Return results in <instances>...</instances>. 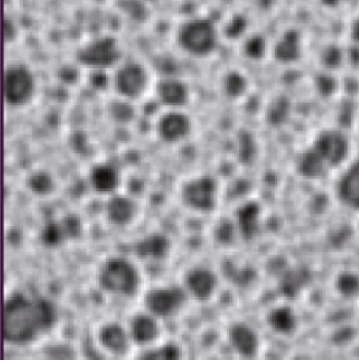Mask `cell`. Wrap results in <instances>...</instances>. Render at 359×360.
<instances>
[{"mask_svg": "<svg viewBox=\"0 0 359 360\" xmlns=\"http://www.w3.org/2000/svg\"><path fill=\"white\" fill-rule=\"evenodd\" d=\"M56 311L45 297L11 294L3 308V338L11 345H25L53 328Z\"/></svg>", "mask_w": 359, "mask_h": 360, "instance_id": "obj_1", "label": "cell"}, {"mask_svg": "<svg viewBox=\"0 0 359 360\" xmlns=\"http://www.w3.org/2000/svg\"><path fill=\"white\" fill-rule=\"evenodd\" d=\"M179 46L193 56H207L215 51L218 31L210 18L196 17L184 21L177 30Z\"/></svg>", "mask_w": 359, "mask_h": 360, "instance_id": "obj_2", "label": "cell"}, {"mask_svg": "<svg viewBox=\"0 0 359 360\" xmlns=\"http://www.w3.org/2000/svg\"><path fill=\"white\" fill-rule=\"evenodd\" d=\"M99 284L108 292L131 295L139 285V276L130 260L124 257H111L100 267Z\"/></svg>", "mask_w": 359, "mask_h": 360, "instance_id": "obj_3", "label": "cell"}, {"mask_svg": "<svg viewBox=\"0 0 359 360\" xmlns=\"http://www.w3.org/2000/svg\"><path fill=\"white\" fill-rule=\"evenodd\" d=\"M122 56L120 42L111 35L97 37L76 51V60L90 70H106L115 66Z\"/></svg>", "mask_w": 359, "mask_h": 360, "instance_id": "obj_4", "label": "cell"}, {"mask_svg": "<svg viewBox=\"0 0 359 360\" xmlns=\"http://www.w3.org/2000/svg\"><path fill=\"white\" fill-rule=\"evenodd\" d=\"M35 79L30 68L24 63H10L3 75L4 103L10 107H23L34 96Z\"/></svg>", "mask_w": 359, "mask_h": 360, "instance_id": "obj_5", "label": "cell"}, {"mask_svg": "<svg viewBox=\"0 0 359 360\" xmlns=\"http://www.w3.org/2000/svg\"><path fill=\"white\" fill-rule=\"evenodd\" d=\"M149 84V75L144 65L139 62H124L121 63L114 76L113 86L117 94L125 100L139 98Z\"/></svg>", "mask_w": 359, "mask_h": 360, "instance_id": "obj_6", "label": "cell"}, {"mask_svg": "<svg viewBox=\"0 0 359 360\" xmlns=\"http://www.w3.org/2000/svg\"><path fill=\"white\" fill-rule=\"evenodd\" d=\"M218 186L213 176L201 174L190 179L182 187V200L191 210L208 212L217 204Z\"/></svg>", "mask_w": 359, "mask_h": 360, "instance_id": "obj_7", "label": "cell"}, {"mask_svg": "<svg viewBox=\"0 0 359 360\" xmlns=\"http://www.w3.org/2000/svg\"><path fill=\"white\" fill-rule=\"evenodd\" d=\"M184 300L186 292L180 287H156L146 292L145 307L151 315L165 318L177 312L184 304Z\"/></svg>", "mask_w": 359, "mask_h": 360, "instance_id": "obj_8", "label": "cell"}, {"mask_svg": "<svg viewBox=\"0 0 359 360\" xmlns=\"http://www.w3.org/2000/svg\"><path fill=\"white\" fill-rule=\"evenodd\" d=\"M191 129L190 118L180 110H168L156 121L158 136L169 143L184 139Z\"/></svg>", "mask_w": 359, "mask_h": 360, "instance_id": "obj_9", "label": "cell"}, {"mask_svg": "<svg viewBox=\"0 0 359 360\" xmlns=\"http://www.w3.org/2000/svg\"><path fill=\"white\" fill-rule=\"evenodd\" d=\"M155 96L158 103L168 110H180L189 100V90L180 79L166 76L156 83Z\"/></svg>", "mask_w": 359, "mask_h": 360, "instance_id": "obj_10", "label": "cell"}, {"mask_svg": "<svg viewBox=\"0 0 359 360\" xmlns=\"http://www.w3.org/2000/svg\"><path fill=\"white\" fill-rule=\"evenodd\" d=\"M313 148L321 156L327 166L338 165L346 155L345 138L336 131L321 132L315 138Z\"/></svg>", "mask_w": 359, "mask_h": 360, "instance_id": "obj_11", "label": "cell"}, {"mask_svg": "<svg viewBox=\"0 0 359 360\" xmlns=\"http://www.w3.org/2000/svg\"><path fill=\"white\" fill-rule=\"evenodd\" d=\"M184 285L196 300L206 301L217 288V277L210 269L194 267L186 273Z\"/></svg>", "mask_w": 359, "mask_h": 360, "instance_id": "obj_12", "label": "cell"}, {"mask_svg": "<svg viewBox=\"0 0 359 360\" xmlns=\"http://www.w3.org/2000/svg\"><path fill=\"white\" fill-rule=\"evenodd\" d=\"M120 173L110 163H97L89 170V184L99 194H113L120 186Z\"/></svg>", "mask_w": 359, "mask_h": 360, "instance_id": "obj_13", "label": "cell"}, {"mask_svg": "<svg viewBox=\"0 0 359 360\" xmlns=\"http://www.w3.org/2000/svg\"><path fill=\"white\" fill-rule=\"evenodd\" d=\"M228 339L237 353L244 357H253L258 352L259 340L256 332L246 323H234L228 330Z\"/></svg>", "mask_w": 359, "mask_h": 360, "instance_id": "obj_14", "label": "cell"}, {"mask_svg": "<svg viewBox=\"0 0 359 360\" xmlns=\"http://www.w3.org/2000/svg\"><path fill=\"white\" fill-rule=\"evenodd\" d=\"M260 205L256 201H246L235 210V225L244 239H252L258 232Z\"/></svg>", "mask_w": 359, "mask_h": 360, "instance_id": "obj_15", "label": "cell"}, {"mask_svg": "<svg viewBox=\"0 0 359 360\" xmlns=\"http://www.w3.org/2000/svg\"><path fill=\"white\" fill-rule=\"evenodd\" d=\"M135 214V205L132 200L122 194H113L106 204L107 219L117 226L128 225Z\"/></svg>", "mask_w": 359, "mask_h": 360, "instance_id": "obj_16", "label": "cell"}, {"mask_svg": "<svg viewBox=\"0 0 359 360\" xmlns=\"http://www.w3.org/2000/svg\"><path fill=\"white\" fill-rule=\"evenodd\" d=\"M170 248L169 239L162 233H151L144 238H141L135 246L134 250L137 256L142 259H151V260H160L165 256H168Z\"/></svg>", "mask_w": 359, "mask_h": 360, "instance_id": "obj_17", "label": "cell"}, {"mask_svg": "<svg viewBox=\"0 0 359 360\" xmlns=\"http://www.w3.org/2000/svg\"><path fill=\"white\" fill-rule=\"evenodd\" d=\"M130 339L125 329L114 322L103 325L99 330L100 345L114 354H124L128 349Z\"/></svg>", "mask_w": 359, "mask_h": 360, "instance_id": "obj_18", "label": "cell"}, {"mask_svg": "<svg viewBox=\"0 0 359 360\" xmlns=\"http://www.w3.org/2000/svg\"><path fill=\"white\" fill-rule=\"evenodd\" d=\"M300 35L294 30L284 31L273 48V56L280 63H293L300 58Z\"/></svg>", "mask_w": 359, "mask_h": 360, "instance_id": "obj_19", "label": "cell"}, {"mask_svg": "<svg viewBox=\"0 0 359 360\" xmlns=\"http://www.w3.org/2000/svg\"><path fill=\"white\" fill-rule=\"evenodd\" d=\"M158 336V325L153 315L137 314L131 319L130 338L137 345H148Z\"/></svg>", "mask_w": 359, "mask_h": 360, "instance_id": "obj_20", "label": "cell"}, {"mask_svg": "<svg viewBox=\"0 0 359 360\" xmlns=\"http://www.w3.org/2000/svg\"><path fill=\"white\" fill-rule=\"evenodd\" d=\"M327 165L325 162L321 159V156L314 150V148L304 150L297 160V170L301 176L308 177V179H314V177H320L324 170H325Z\"/></svg>", "mask_w": 359, "mask_h": 360, "instance_id": "obj_21", "label": "cell"}, {"mask_svg": "<svg viewBox=\"0 0 359 360\" xmlns=\"http://www.w3.org/2000/svg\"><path fill=\"white\" fill-rule=\"evenodd\" d=\"M221 89L225 97L228 98H239L245 94L248 89L246 77L238 70H228L224 73L221 79Z\"/></svg>", "mask_w": 359, "mask_h": 360, "instance_id": "obj_22", "label": "cell"}, {"mask_svg": "<svg viewBox=\"0 0 359 360\" xmlns=\"http://www.w3.org/2000/svg\"><path fill=\"white\" fill-rule=\"evenodd\" d=\"M27 187L32 194L46 197L55 190V179L46 170H35L27 177Z\"/></svg>", "mask_w": 359, "mask_h": 360, "instance_id": "obj_23", "label": "cell"}, {"mask_svg": "<svg viewBox=\"0 0 359 360\" xmlns=\"http://www.w3.org/2000/svg\"><path fill=\"white\" fill-rule=\"evenodd\" d=\"M339 195L345 200L359 201V165L351 166L341 177L338 183Z\"/></svg>", "mask_w": 359, "mask_h": 360, "instance_id": "obj_24", "label": "cell"}, {"mask_svg": "<svg viewBox=\"0 0 359 360\" xmlns=\"http://www.w3.org/2000/svg\"><path fill=\"white\" fill-rule=\"evenodd\" d=\"M110 118L117 124H128L134 120L135 110L130 100L115 98L108 104Z\"/></svg>", "mask_w": 359, "mask_h": 360, "instance_id": "obj_25", "label": "cell"}, {"mask_svg": "<svg viewBox=\"0 0 359 360\" xmlns=\"http://www.w3.org/2000/svg\"><path fill=\"white\" fill-rule=\"evenodd\" d=\"M138 360H180V349L175 343H165L144 350Z\"/></svg>", "mask_w": 359, "mask_h": 360, "instance_id": "obj_26", "label": "cell"}, {"mask_svg": "<svg viewBox=\"0 0 359 360\" xmlns=\"http://www.w3.org/2000/svg\"><path fill=\"white\" fill-rule=\"evenodd\" d=\"M289 115V101L284 97H277L270 101L266 108V121L272 127L282 125Z\"/></svg>", "mask_w": 359, "mask_h": 360, "instance_id": "obj_27", "label": "cell"}, {"mask_svg": "<svg viewBox=\"0 0 359 360\" xmlns=\"http://www.w3.org/2000/svg\"><path fill=\"white\" fill-rule=\"evenodd\" d=\"M244 53L249 58V59H262L266 53V49H267V44H266V39L263 35L260 34H252L251 37H248L245 41H244Z\"/></svg>", "mask_w": 359, "mask_h": 360, "instance_id": "obj_28", "label": "cell"}, {"mask_svg": "<svg viewBox=\"0 0 359 360\" xmlns=\"http://www.w3.org/2000/svg\"><path fill=\"white\" fill-rule=\"evenodd\" d=\"M65 233L61 222H48L41 231V240L48 248L59 246L65 240Z\"/></svg>", "mask_w": 359, "mask_h": 360, "instance_id": "obj_29", "label": "cell"}, {"mask_svg": "<svg viewBox=\"0 0 359 360\" xmlns=\"http://www.w3.org/2000/svg\"><path fill=\"white\" fill-rule=\"evenodd\" d=\"M238 155L241 160L246 163L251 162L255 156V139L246 131H242L238 136Z\"/></svg>", "mask_w": 359, "mask_h": 360, "instance_id": "obj_30", "label": "cell"}, {"mask_svg": "<svg viewBox=\"0 0 359 360\" xmlns=\"http://www.w3.org/2000/svg\"><path fill=\"white\" fill-rule=\"evenodd\" d=\"M235 232H238L237 229V225L235 222L229 221V219H221L218 222V225L215 226V239L222 243V245H228L232 242L234 236H235Z\"/></svg>", "mask_w": 359, "mask_h": 360, "instance_id": "obj_31", "label": "cell"}, {"mask_svg": "<svg viewBox=\"0 0 359 360\" xmlns=\"http://www.w3.org/2000/svg\"><path fill=\"white\" fill-rule=\"evenodd\" d=\"M269 323L273 329H276L279 332H286L291 326V316H290L287 309L277 308V309L270 312Z\"/></svg>", "mask_w": 359, "mask_h": 360, "instance_id": "obj_32", "label": "cell"}, {"mask_svg": "<svg viewBox=\"0 0 359 360\" xmlns=\"http://www.w3.org/2000/svg\"><path fill=\"white\" fill-rule=\"evenodd\" d=\"M245 28H246V20L244 18V15L235 14L227 21L224 32H225V37L228 38H238L244 34Z\"/></svg>", "mask_w": 359, "mask_h": 360, "instance_id": "obj_33", "label": "cell"}, {"mask_svg": "<svg viewBox=\"0 0 359 360\" xmlns=\"http://www.w3.org/2000/svg\"><path fill=\"white\" fill-rule=\"evenodd\" d=\"M61 226L63 229L65 238L66 239H72V238H77L82 232V224L80 219L76 215H66L62 218L61 221Z\"/></svg>", "mask_w": 359, "mask_h": 360, "instance_id": "obj_34", "label": "cell"}, {"mask_svg": "<svg viewBox=\"0 0 359 360\" xmlns=\"http://www.w3.org/2000/svg\"><path fill=\"white\" fill-rule=\"evenodd\" d=\"M110 82H113V79L108 77L106 70H92L90 72L89 83L92 87H94L97 90H104V89H107Z\"/></svg>", "mask_w": 359, "mask_h": 360, "instance_id": "obj_35", "label": "cell"}, {"mask_svg": "<svg viewBox=\"0 0 359 360\" xmlns=\"http://www.w3.org/2000/svg\"><path fill=\"white\" fill-rule=\"evenodd\" d=\"M3 35H4V41L7 44L14 42L18 35V28H17L15 22L13 21V18H10L8 15H4V18H3Z\"/></svg>", "mask_w": 359, "mask_h": 360, "instance_id": "obj_36", "label": "cell"}, {"mask_svg": "<svg viewBox=\"0 0 359 360\" xmlns=\"http://www.w3.org/2000/svg\"><path fill=\"white\" fill-rule=\"evenodd\" d=\"M255 1H256L258 7L262 8V10H269V8H272V7L275 6V3H276V0H255Z\"/></svg>", "mask_w": 359, "mask_h": 360, "instance_id": "obj_37", "label": "cell"}, {"mask_svg": "<svg viewBox=\"0 0 359 360\" xmlns=\"http://www.w3.org/2000/svg\"><path fill=\"white\" fill-rule=\"evenodd\" d=\"M353 37H355V41L359 44V21L353 27Z\"/></svg>", "mask_w": 359, "mask_h": 360, "instance_id": "obj_38", "label": "cell"}]
</instances>
